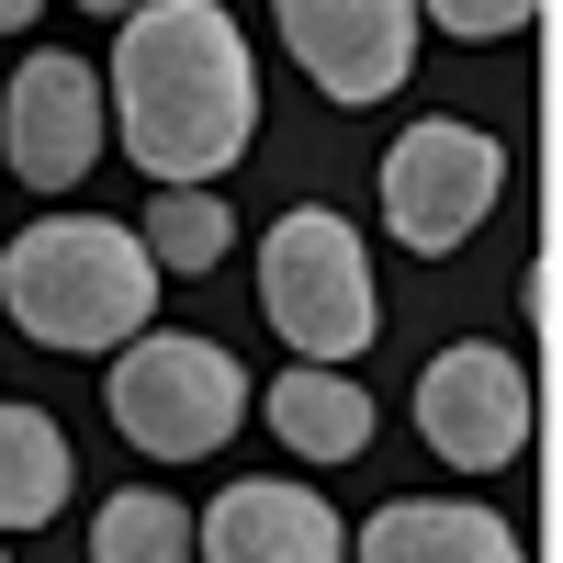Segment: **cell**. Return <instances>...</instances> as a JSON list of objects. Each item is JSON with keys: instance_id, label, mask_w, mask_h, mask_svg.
I'll use <instances>...</instances> for the list:
<instances>
[{"instance_id": "cell-2", "label": "cell", "mask_w": 563, "mask_h": 563, "mask_svg": "<svg viewBox=\"0 0 563 563\" xmlns=\"http://www.w3.org/2000/svg\"><path fill=\"white\" fill-rule=\"evenodd\" d=\"M0 316L45 350H79V361L102 350L113 361L124 339H147L158 271L135 249V225H113V214H45L0 249Z\"/></svg>"}, {"instance_id": "cell-14", "label": "cell", "mask_w": 563, "mask_h": 563, "mask_svg": "<svg viewBox=\"0 0 563 563\" xmlns=\"http://www.w3.org/2000/svg\"><path fill=\"white\" fill-rule=\"evenodd\" d=\"M225 238H238V214H225V192H158L147 214H135V249H147V271H225Z\"/></svg>"}, {"instance_id": "cell-10", "label": "cell", "mask_w": 563, "mask_h": 563, "mask_svg": "<svg viewBox=\"0 0 563 563\" xmlns=\"http://www.w3.org/2000/svg\"><path fill=\"white\" fill-rule=\"evenodd\" d=\"M350 563H530L519 530L496 519V507L474 496H395V507H372Z\"/></svg>"}, {"instance_id": "cell-15", "label": "cell", "mask_w": 563, "mask_h": 563, "mask_svg": "<svg viewBox=\"0 0 563 563\" xmlns=\"http://www.w3.org/2000/svg\"><path fill=\"white\" fill-rule=\"evenodd\" d=\"M417 23H440L462 45H496V34H530L541 12H530V0H440V12H417Z\"/></svg>"}, {"instance_id": "cell-4", "label": "cell", "mask_w": 563, "mask_h": 563, "mask_svg": "<svg viewBox=\"0 0 563 563\" xmlns=\"http://www.w3.org/2000/svg\"><path fill=\"white\" fill-rule=\"evenodd\" d=\"M260 316L294 339V361L305 372H339V361H361L372 350V260H361V238H350V214H327V203H294L260 238Z\"/></svg>"}, {"instance_id": "cell-3", "label": "cell", "mask_w": 563, "mask_h": 563, "mask_svg": "<svg viewBox=\"0 0 563 563\" xmlns=\"http://www.w3.org/2000/svg\"><path fill=\"white\" fill-rule=\"evenodd\" d=\"M113 429L147 451V462H203L238 440V417H249V372L225 339H192V327H147V339H124L113 350Z\"/></svg>"}, {"instance_id": "cell-9", "label": "cell", "mask_w": 563, "mask_h": 563, "mask_svg": "<svg viewBox=\"0 0 563 563\" xmlns=\"http://www.w3.org/2000/svg\"><path fill=\"white\" fill-rule=\"evenodd\" d=\"M192 552L203 563H350V530L294 474H260V485H225L214 519H192Z\"/></svg>"}, {"instance_id": "cell-5", "label": "cell", "mask_w": 563, "mask_h": 563, "mask_svg": "<svg viewBox=\"0 0 563 563\" xmlns=\"http://www.w3.org/2000/svg\"><path fill=\"white\" fill-rule=\"evenodd\" d=\"M496 192H507V147L485 124H462V113H429V124H406L384 147V225L417 260H451L496 214Z\"/></svg>"}, {"instance_id": "cell-11", "label": "cell", "mask_w": 563, "mask_h": 563, "mask_svg": "<svg viewBox=\"0 0 563 563\" xmlns=\"http://www.w3.org/2000/svg\"><path fill=\"white\" fill-rule=\"evenodd\" d=\"M249 406H271V429L294 440L305 462H361V451H372V395L350 384V372H305V361H294V372H282L271 395H249Z\"/></svg>"}, {"instance_id": "cell-8", "label": "cell", "mask_w": 563, "mask_h": 563, "mask_svg": "<svg viewBox=\"0 0 563 563\" xmlns=\"http://www.w3.org/2000/svg\"><path fill=\"white\" fill-rule=\"evenodd\" d=\"M417 0H282V45L305 57V79L339 113H372L384 90H406L417 68Z\"/></svg>"}, {"instance_id": "cell-1", "label": "cell", "mask_w": 563, "mask_h": 563, "mask_svg": "<svg viewBox=\"0 0 563 563\" xmlns=\"http://www.w3.org/2000/svg\"><path fill=\"white\" fill-rule=\"evenodd\" d=\"M102 113L135 147V169L158 192H214L260 135V68L225 0H147L113 12V68H102Z\"/></svg>"}, {"instance_id": "cell-12", "label": "cell", "mask_w": 563, "mask_h": 563, "mask_svg": "<svg viewBox=\"0 0 563 563\" xmlns=\"http://www.w3.org/2000/svg\"><path fill=\"white\" fill-rule=\"evenodd\" d=\"M68 507V429L45 406H0V530H45Z\"/></svg>"}, {"instance_id": "cell-13", "label": "cell", "mask_w": 563, "mask_h": 563, "mask_svg": "<svg viewBox=\"0 0 563 563\" xmlns=\"http://www.w3.org/2000/svg\"><path fill=\"white\" fill-rule=\"evenodd\" d=\"M90 563H192V507L158 496V485L102 496V519H90Z\"/></svg>"}, {"instance_id": "cell-6", "label": "cell", "mask_w": 563, "mask_h": 563, "mask_svg": "<svg viewBox=\"0 0 563 563\" xmlns=\"http://www.w3.org/2000/svg\"><path fill=\"white\" fill-rule=\"evenodd\" d=\"M417 440H429L451 474H507L530 451V372L496 339H451L417 372Z\"/></svg>"}, {"instance_id": "cell-17", "label": "cell", "mask_w": 563, "mask_h": 563, "mask_svg": "<svg viewBox=\"0 0 563 563\" xmlns=\"http://www.w3.org/2000/svg\"><path fill=\"white\" fill-rule=\"evenodd\" d=\"M0 563H12V552H0Z\"/></svg>"}, {"instance_id": "cell-16", "label": "cell", "mask_w": 563, "mask_h": 563, "mask_svg": "<svg viewBox=\"0 0 563 563\" xmlns=\"http://www.w3.org/2000/svg\"><path fill=\"white\" fill-rule=\"evenodd\" d=\"M23 23H34V12H23V0H0V34H23Z\"/></svg>"}, {"instance_id": "cell-7", "label": "cell", "mask_w": 563, "mask_h": 563, "mask_svg": "<svg viewBox=\"0 0 563 563\" xmlns=\"http://www.w3.org/2000/svg\"><path fill=\"white\" fill-rule=\"evenodd\" d=\"M102 68L90 57H57V45H34V57L12 68V90H0V147H12V169L34 180V192H79L90 158H102Z\"/></svg>"}]
</instances>
